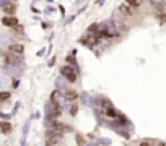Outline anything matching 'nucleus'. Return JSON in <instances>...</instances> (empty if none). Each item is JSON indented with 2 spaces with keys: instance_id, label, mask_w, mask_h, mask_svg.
I'll return each instance as SVG.
<instances>
[{
  "instance_id": "obj_1",
  "label": "nucleus",
  "mask_w": 166,
  "mask_h": 146,
  "mask_svg": "<svg viewBox=\"0 0 166 146\" xmlns=\"http://www.w3.org/2000/svg\"><path fill=\"white\" fill-rule=\"evenodd\" d=\"M62 75L69 78L70 83H73L75 80H77V73H75V68H72V67H64V68H62Z\"/></svg>"
},
{
  "instance_id": "obj_2",
  "label": "nucleus",
  "mask_w": 166,
  "mask_h": 146,
  "mask_svg": "<svg viewBox=\"0 0 166 146\" xmlns=\"http://www.w3.org/2000/svg\"><path fill=\"white\" fill-rule=\"evenodd\" d=\"M2 23L5 26H10V28H13V26H16L18 25V20L15 16H3L2 18Z\"/></svg>"
},
{
  "instance_id": "obj_3",
  "label": "nucleus",
  "mask_w": 166,
  "mask_h": 146,
  "mask_svg": "<svg viewBox=\"0 0 166 146\" xmlns=\"http://www.w3.org/2000/svg\"><path fill=\"white\" fill-rule=\"evenodd\" d=\"M10 52H15L16 55L23 54L25 52V47H23V44H13V46H10Z\"/></svg>"
},
{
  "instance_id": "obj_4",
  "label": "nucleus",
  "mask_w": 166,
  "mask_h": 146,
  "mask_svg": "<svg viewBox=\"0 0 166 146\" xmlns=\"http://www.w3.org/2000/svg\"><path fill=\"white\" fill-rule=\"evenodd\" d=\"M119 12L122 13V15H125V16H130L132 15V7H129L127 3H124V5L119 7Z\"/></svg>"
},
{
  "instance_id": "obj_5",
  "label": "nucleus",
  "mask_w": 166,
  "mask_h": 146,
  "mask_svg": "<svg viewBox=\"0 0 166 146\" xmlns=\"http://www.w3.org/2000/svg\"><path fill=\"white\" fill-rule=\"evenodd\" d=\"M77 97H78L77 91H67V93H65V99H67V101H77Z\"/></svg>"
},
{
  "instance_id": "obj_6",
  "label": "nucleus",
  "mask_w": 166,
  "mask_h": 146,
  "mask_svg": "<svg viewBox=\"0 0 166 146\" xmlns=\"http://www.w3.org/2000/svg\"><path fill=\"white\" fill-rule=\"evenodd\" d=\"M15 10H16V5H15V3H7V5L3 7V12H5V13H10V15H12V13H15Z\"/></svg>"
},
{
  "instance_id": "obj_7",
  "label": "nucleus",
  "mask_w": 166,
  "mask_h": 146,
  "mask_svg": "<svg viewBox=\"0 0 166 146\" xmlns=\"http://www.w3.org/2000/svg\"><path fill=\"white\" fill-rule=\"evenodd\" d=\"M142 2H143V0H125V3H127L129 7H132V8H137Z\"/></svg>"
},
{
  "instance_id": "obj_8",
  "label": "nucleus",
  "mask_w": 166,
  "mask_h": 146,
  "mask_svg": "<svg viewBox=\"0 0 166 146\" xmlns=\"http://www.w3.org/2000/svg\"><path fill=\"white\" fill-rule=\"evenodd\" d=\"M5 62L7 63H18V59L13 57V55H5Z\"/></svg>"
},
{
  "instance_id": "obj_9",
  "label": "nucleus",
  "mask_w": 166,
  "mask_h": 146,
  "mask_svg": "<svg viewBox=\"0 0 166 146\" xmlns=\"http://www.w3.org/2000/svg\"><path fill=\"white\" fill-rule=\"evenodd\" d=\"M8 97H10V93H7V91H2V93H0V101H7Z\"/></svg>"
},
{
  "instance_id": "obj_10",
  "label": "nucleus",
  "mask_w": 166,
  "mask_h": 146,
  "mask_svg": "<svg viewBox=\"0 0 166 146\" xmlns=\"http://www.w3.org/2000/svg\"><path fill=\"white\" fill-rule=\"evenodd\" d=\"M2 130H3V131H8V130H10V125H8V124H3V125H2Z\"/></svg>"
},
{
  "instance_id": "obj_11",
  "label": "nucleus",
  "mask_w": 166,
  "mask_h": 146,
  "mask_svg": "<svg viewBox=\"0 0 166 146\" xmlns=\"http://www.w3.org/2000/svg\"><path fill=\"white\" fill-rule=\"evenodd\" d=\"M77 140H78V143H80V146H83L85 144V141H83V138L80 135H77Z\"/></svg>"
},
{
  "instance_id": "obj_12",
  "label": "nucleus",
  "mask_w": 166,
  "mask_h": 146,
  "mask_svg": "<svg viewBox=\"0 0 166 146\" xmlns=\"http://www.w3.org/2000/svg\"><path fill=\"white\" fill-rule=\"evenodd\" d=\"M140 146H151V144L148 143V141H142V143H140Z\"/></svg>"
}]
</instances>
